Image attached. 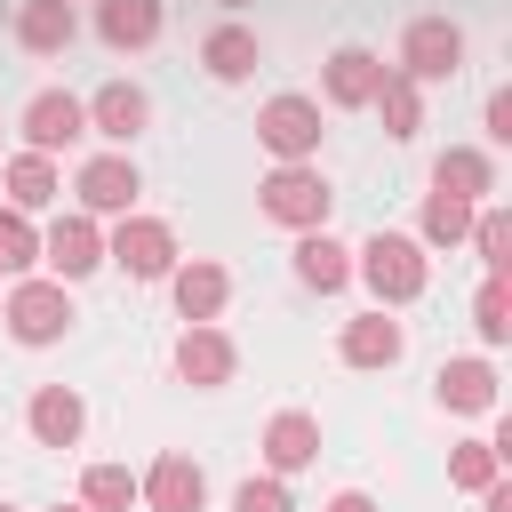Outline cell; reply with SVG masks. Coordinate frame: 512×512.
Instances as JSON below:
<instances>
[{
    "instance_id": "1",
    "label": "cell",
    "mask_w": 512,
    "mask_h": 512,
    "mask_svg": "<svg viewBox=\"0 0 512 512\" xmlns=\"http://www.w3.org/2000/svg\"><path fill=\"white\" fill-rule=\"evenodd\" d=\"M352 280L376 296V312H400L432 288V248H416V232H368L352 248Z\"/></svg>"
},
{
    "instance_id": "2",
    "label": "cell",
    "mask_w": 512,
    "mask_h": 512,
    "mask_svg": "<svg viewBox=\"0 0 512 512\" xmlns=\"http://www.w3.org/2000/svg\"><path fill=\"white\" fill-rule=\"evenodd\" d=\"M0 320H8V336L24 344V352H48V344H64L72 336V288L64 280H48V272H24V280H8L0 288Z\"/></svg>"
},
{
    "instance_id": "3",
    "label": "cell",
    "mask_w": 512,
    "mask_h": 512,
    "mask_svg": "<svg viewBox=\"0 0 512 512\" xmlns=\"http://www.w3.org/2000/svg\"><path fill=\"white\" fill-rule=\"evenodd\" d=\"M256 208L280 224V232H328V208H336V184L320 160H280L264 184H256Z\"/></svg>"
},
{
    "instance_id": "4",
    "label": "cell",
    "mask_w": 512,
    "mask_h": 512,
    "mask_svg": "<svg viewBox=\"0 0 512 512\" xmlns=\"http://www.w3.org/2000/svg\"><path fill=\"white\" fill-rule=\"evenodd\" d=\"M320 96H296V88H280V96H264L256 104V144L272 152V168L280 160H320Z\"/></svg>"
},
{
    "instance_id": "5",
    "label": "cell",
    "mask_w": 512,
    "mask_h": 512,
    "mask_svg": "<svg viewBox=\"0 0 512 512\" xmlns=\"http://www.w3.org/2000/svg\"><path fill=\"white\" fill-rule=\"evenodd\" d=\"M392 72H408L416 88H432V80H456V72H464V24H456V16H408Z\"/></svg>"
},
{
    "instance_id": "6",
    "label": "cell",
    "mask_w": 512,
    "mask_h": 512,
    "mask_svg": "<svg viewBox=\"0 0 512 512\" xmlns=\"http://www.w3.org/2000/svg\"><path fill=\"white\" fill-rule=\"evenodd\" d=\"M176 232L160 224V216H112V232H104V264H120L128 280H168L176 272Z\"/></svg>"
},
{
    "instance_id": "7",
    "label": "cell",
    "mask_w": 512,
    "mask_h": 512,
    "mask_svg": "<svg viewBox=\"0 0 512 512\" xmlns=\"http://www.w3.org/2000/svg\"><path fill=\"white\" fill-rule=\"evenodd\" d=\"M168 368H176V384H192V392H224V384L240 376V344H232L216 320H192V328H176Z\"/></svg>"
},
{
    "instance_id": "8",
    "label": "cell",
    "mask_w": 512,
    "mask_h": 512,
    "mask_svg": "<svg viewBox=\"0 0 512 512\" xmlns=\"http://www.w3.org/2000/svg\"><path fill=\"white\" fill-rule=\"evenodd\" d=\"M72 192H80V216H136V192H144V176H136V160L128 152H88L80 168H72Z\"/></svg>"
},
{
    "instance_id": "9",
    "label": "cell",
    "mask_w": 512,
    "mask_h": 512,
    "mask_svg": "<svg viewBox=\"0 0 512 512\" xmlns=\"http://www.w3.org/2000/svg\"><path fill=\"white\" fill-rule=\"evenodd\" d=\"M136 504H152V512H200V504H208V472H200V456L160 448V456L136 472Z\"/></svg>"
},
{
    "instance_id": "10",
    "label": "cell",
    "mask_w": 512,
    "mask_h": 512,
    "mask_svg": "<svg viewBox=\"0 0 512 512\" xmlns=\"http://www.w3.org/2000/svg\"><path fill=\"white\" fill-rule=\"evenodd\" d=\"M80 112H88V136H104L112 152H128V144L152 128V96H144L136 80H104L96 96H80Z\"/></svg>"
},
{
    "instance_id": "11",
    "label": "cell",
    "mask_w": 512,
    "mask_h": 512,
    "mask_svg": "<svg viewBox=\"0 0 512 512\" xmlns=\"http://www.w3.org/2000/svg\"><path fill=\"white\" fill-rule=\"evenodd\" d=\"M40 264H48V280H64V288H72V280H88V272L104 264V224H96V216H80V208H72V216H56V224L40 232Z\"/></svg>"
},
{
    "instance_id": "12",
    "label": "cell",
    "mask_w": 512,
    "mask_h": 512,
    "mask_svg": "<svg viewBox=\"0 0 512 512\" xmlns=\"http://www.w3.org/2000/svg\"><path fill=\"white\" fill-rule=\"evenodd\" d=\"M432 400H440L448 416H496V408H504V384H496V368H488L480 352H456V360L432 368Z\"/></svg>"
},
{
    "instance_id": "13",
    "label": "cell",
    "mask_w": 512,
    "mask_h": 512,
    "mask_svg": "<svg viewBox=\"0 0 512 512\" xmlns=\"http://www.w3.org/2000/svg\"><path fill=\"white\" fill-rule=\"evenodd\" d=\"M16 128H24V152H48V160H56V152H72V144L88 136V112H80L72 88H40Z\"/></svg>"
},
{
    "instance_id": "14",
    "label": "cell",
    "mask_w": 512,
    "mask_h": 512,
    "mask_svg": "<svg viewBox=\"0 0 512 512\" xmlns=\"http://www.w3.org/2000/svg\"><path fill=\"white\" fill-rule=\"evenodd\" d=\"M376 80H384V56L360 48V40H344V48L320 64V104H328V112H368Z\"/></svg>"
},
{
    "instance_id": "15",
    "label": "cell",
    "mask_w": 512,
    "mask_h": 512,
    "mask_svg": "<svg viewBox=\"0 0 512 512\" xmlns=\"http://www.w3.org/2000/svg\"><path fill=\"white\" fill-rule=\"evenodd\" d=\"M168 304H176L184 328H192V320H216V312L232 304V272H224L216 256H176V272H168Z\"/></svg>"
},
{
    "instance_id": "16",
    "label": "cell",
    "mask_w": 512,
    "mask_h": 512,
    "mask_svg": "<svg viewBox=\"0 0 512 512\" xmlns=\"http://www.w3.org/2000/svg\"><path fill=\"white\" fill-rule=\"evenodd\" d=\"M400 352H408V328L392 312H376V304L336 328V360L344 368H400Z\"/></svg>"
},
{
    "instance_id": "17",
    "label": "cell",
    "mask_w": 512,
    "mask_h": 512,
    "mask_svg": "<svg viewBox=\"0 0 512 512\" xmlns=\"http://www.w3.org/2000/svg\"><path fill=\"white\" fill-rule=\"evenodd\" d=\"M24 432H32L40 448H80V432H88V400H80L72 384H40V392L24 400Z\"/></svg>"
},
{
    "instance_id": "18",
    "label": "cell",
    "mask_w": 512,
    "mask_h": 512,
    "mask_svg": "<svg viewBox=\"0 0 512 512\" xmlns=\"http://www.w3.org/2000/svg\"><path fill=\"white\" fill-rule=\"evenodd\" d=\"M304 464H320V416L312 408H272V424H264V472L288 480Z\"/></svg>"
},
{
    "instance_id": "19",
    "label": "cell",
    "mask_w": 512,
    "mask_h": 512,
    "mask_svg": "<svg viewBox=\"0 0 512 512\" xmlns=\"http://www.w3.org/2000/svg\"><path fill=\"white\" fill-rule=\"evenodd\" d=\"M200 64H208V80H216V88H240V80H256V64H264V40H256L240 16H224V24L200 40Z\"/></svg>"
},
{
    "instance_id": "20",
    "label": "cell",
    "mask_w": 512,
    "mask_h": 512,
    "mask_svg": "<svg viewBox=\"0 0 512 512\" xmlns=\"http://www.w3.org/2000/svg\"><path fill=\"white\" fill-rule=\"evenodd\" d=\"M288 264H296V280H304L312 296H344V288H352V248H344L336 232H296Z\"/></svg>"
},
{
    "instance_id": "21",
    "label": "cell",
    "mask_w": 512,
    "mask_h": 512,
    "mask_svg": "<svg viewBox=\"0 0 512 512\" xmlns=\"http://www.w3.org/2000/svg\"><path fill=\"white\" fill-rule=\"evenodd\" d=\"M80 40V8L72 0H16V48L24 56H64Z\"/></svg>"
},
{
    "instance_id": "22",
    "label": "cell",
    "mask_w": 512,
    "mask_h": 512,
    "mask_svg": "<svg viewBox=\"0 0 512 512\" xmlns=\"http://www.w3.org/2000/svg\"><path fill=\"white\" fill-rule=\"evenodd\" d=\"M432 192H448V200L480 208V200H496V160H488L480 144H448V152L432 160Z\"/></svg>"
},
{
    "instance_id": "23",
    "label": "cell",
    "mask_w": 512,
    "mask_h": 512,
    "mask_svg": "<svg viewBox=\"0 0 512 512\" xmlns=\"http://www.w3.org/2000/svg\"><path fill=\"white\" fill-rule=\"evenodd\" d=\"M0 184H8V208H24V216H40V208L64 200V168H56L48 152H16V160L0 168Z\"/></svg>"
},
{
    "instance_id": "24",
    "label": "cell",
    "mask_w": 512,
    "mask_h": 512,
    "mask_svg": "<svg viewBox=\"0 0 512 512\" xmlns=\"http://www.w3.org/2000/svg\"><path fill=\"white\" fill-rule=\"evenodd\" d=\"M96 40L104 48H152L160 40V0H96Z\"/></svg>"
},
{
    "instance_id": "25",
    "label": "cell",
    "mask_w": 512,
    "mask_h": 512,
    "mask_svg": "<svg viewBox=\"0 0 512 512\" xmlns=\"http://www.w3.org/2000/svg\"><path fill=\"white\" fill-rule=\"evenodd\" d=\"M368 112H384V136H392V144H408V136L424 128V88H416L408 72H392V64H384V80H376Z\"/></svg>"
},
{
    "instance_id": "26",
    "label": "cell",
    "mask_w": 512,
    "mask_h": 512,
    "mask_svg": "<svg viewBox=\"0 0 512 512\" xmlns=\"http://www.w3.org/2000/svg\"><path fill=\"white\" fill-rule=\"evenodd\" d=\"M464 240H472V256H480L488 280H512V208H504V200H480Z\"/></svg>"
},
{
    "instance_id": "27",
    "label": "cell",
    "mask_w": 512,
    "mask_h": 512,
    "mask_svg": "<svg viewBox=\"0 0 512 512\" xmlns=\"http://www.w3.org/2000/svg\"><path fill=\"white\" fill-rule=\"evenodd\" d=\"M488 480H504V448H496L488 432H472V440H456V448H448V488H464V496H480Z\"/></svg>"
},
{
    "instance_id": "28",
    "label": "cell",
    "mask_w": 512,
    "mask_h": 512,
    "mask_svg": "<svg viewBox=\"0 0 512 512\" xmlns=\"http://www.w3.org/2000/svg\"><path fill=\"white\" fill-rule=\"evenodd\" d=\"M472 232V208L448 200V192H424V216H416V248H464Z\"/></svg>"
},
{
    "instance_id": "29",
    "label": "cell",
    "mask_w": 512,
    "mask_h": 512,
    "mask_svg": "<svg viewBox=\"0 0 512 512\" xmlns=\"http://www.w3.org/2000/svg\"><path fill=\"white\" fill-rule=\"evenodd\" d=\"M80 504L88 512H128L136 504V472L128 464H88L80 472Z\"/></svg>"
},
{
    "instance_id": "30",
    "label": "cell",
    "mask_w": 512,
    "mask_h": 512,
    "mask_svg": "<svg viewBox=\"0 0 512 512\" xmlns=\"http://www.w3.org/2000/svg\"><path fill=\"white\" fill-rule=\"evenodd\" d=\"M40 264V224L24 208H0V272H32Z\"/></svg>"
},
{
    "instance_id": "31",
    "label": "cell",
    "mask_w": 512,
    "mask_h": 512,
    "mask_svg": "<svg viewBox=\"0 0 512 512\" xmlns=\"http://www.w3.org/2000/svg\"><path fill=\"white\" fill-rule=\"evenodd\" d=\"M472 328H480V344H504V336H512V280H480Z\"/></svg>"
},
{
    "instance_id": "32",
    "label": "cell",
    "mask_w": 512,
    "mask_h": 512,
    "mask_svg": "<svg viewBox=\"0 0 512 512\" xmlns=\"http://www.w3.org/2000/svg\"><path fill=\"white\" fill-rule=\"evenodd\" d=\"M232 512H296V496H288V480H272V472H248V480L232 488Z\"/></svg>"
},
{
    "instance_id": "33",
    "label": "cell",
    "mask_w": 512,
    "mask_h": 512,
    "mask_svg": "<svg viewBox=\"0 0 512 512\" xmlns=\"http://www.w3.org/2000/svg\"><path fill=\"white\" fill-rule=\"evenodd\" d=\"M480 128H488V144H512V88H488V104H480Z\"/></svg>"
},
{
    "instance_id": "34",
    "label": "cell",
    "mask_w": 512,
    "mask_h": 512,
    "mask_svg": "<svg viewBox=\"0 0 512 512\" xmlns=\"http://www.w3.org/2000/svg\"><path fill=\"white\" fill-rule=\"evenodd\" d=\"M320 512H384V504H376V496H368V488H336V496H328V504H320Z\"/></svg>"
},
{
    "instance_id": "35",
    "label": "cell",
    "mask_w": 512,
    "mask_h": 512,
    "mask_svg": "<svg viewBox=\"0 0 512 512\" xmlns=\"http://www.w3.org/2000/svg\"><path fill=\"white\" fill-rule=\"evenodd\" d=\"M480 512H512V480H488L480 488Z\"/></svg>"
},
{
    "instance_id": "36",
    "label": "cell",
    "mask_w": 512,
    "mask_h": 512,
    "mask_svg": "<svg viewBox=\"0 0 512 512\" xmlns=\"http://www.w3.org/2000/svg\"><path fill=\"white\" fill-rule=\"evenodd\" d=\"M48 512H88V504H80V496H72V504H48Z\"/></svg>"
},
{
    "instance_id": "37",
    "label": "cell",
    "mask_w": 512,
    "mask_h": 512,
    "mask_svg": "<svg viewBox=\"0 0 512 512\" xmlns=\"http://www.w3.org/2000/svg\"><path fill=\"white\" fill-rule=\"evenodd\" d=\"M216 8H248V0H216Z\"/></svg>"
},
{
    "instance_id": "38",
    "label": "cell",
    "mask_w": 512,
    "mask_h": 512,
    "mask_svg": "<svg viewBox=\"0 0 512 512\" xmlns=\"http://www.w3.org/2000/svg\"><path fill=\"white\" fill-rule=\"evenodd\" d=\"M0 288H8V272H0Z\"/></svg>"
},
{
    "instance_id": "39",
    "label": "cell",
    "mask_w": 512,
    "mask_h": 512,
    "mask_svg": "<svg viewBox=\"0 0 512 512\" xmlns=\"http://www.w3.org/2000/svg\"><path fill=\"white\" fill-rule=\"evenodd\" d=\"M0 512H16V504H0Z\"/></svg>"
},
{
    "instance_id": "40",
    "label": "cell",
    "mask_w": 512,
    "mask_h": 512,
    "mask_svg": "<svg viewBox=\"0 0 512 512\" xmlns=\"http://www.w3.org/2000/svg\"><path fill=\"white\" fill-rule=\"evenodd\" d=\"M72 8H80V0H72Z\"/></svg>"
}]
</instances>
